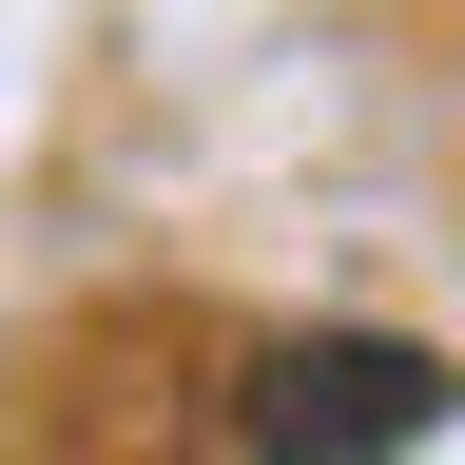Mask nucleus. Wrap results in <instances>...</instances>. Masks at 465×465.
I'll use <instances>...</instances> for the list:
<instances>
[{"mask_svg":"<svg viewBox=\"0 0 465 465\" xmlns=\"http://www.w3.org/2000/svg\"><path fill=\"white\" fill-rule=\"evenodd\" d=\"M446 407H465L446 349H407V330H291V349L232 369V446L252 465H407Z\"/></svg>","mask_w":465,"mask_h":465,"instance_id":"1","label":"nucleus"}]
</instances>
